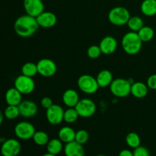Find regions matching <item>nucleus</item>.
<instances>
[{
    "label": "nucleus",
    "instance_id": "obj_1",
    "mask_svg": "<svg viewBox=\"0 0 156 156\" xmlns=\"http://www.w3.org/2000/svg\"><path fill=\"white\" fill-rule=\"evenodd\" d=\"M39 28V25L35 17L23 15L18 17L14 24L15 31L21 37H29L34 34Z\"/></svg>",
    "mask_w": 156,
    "mask_h": 156
},
{
    "label": "nucleus",
    "instance_id": "obj_2",
    "mask_svg": "<svg viewBox=\"0 0 156 156\" xmlns=\"http://www.w3.org/2000/svg\"><path fill=\"white\" fill-rule=\"evenodd\" d=\"M121 44L125 53L129 55H136L141 50L143 41L140 38L137 32L130 30L123 35Z\"/></svg>",
    "mask_w": 156,
    "mask_h": 156
},
{
    "label": "nucleus",
    "instance_id": "obj_3",
    "mask_svg": "<svg viewBox=\"0 0 156 156\" xmlns=\"http://www.w3.org/2000/svg\"><path fill=\"white\" fill-rule=\"evenodd\" d=\"M131 17L129 10L123 6H117L111 9L108 13V20L116 26H123L127 24Z\"/></svg>",
    "mask_w": 156,
    "mask_h": 156
},
{
    "label": "nucleus",
    "instance_id": "obj_4",
    "mask_svg": "<svg viewBox=\"0 0 156 156\" xmlns=\"http://www.w3.org/2000/svg\"><path fill=\"white\" fill-rule=\"evenodd\" d=\"M131 85L132 83L129 80L123 78H117L113 80L110 85V90L114 96L123 98L127 97L130 94Z\"/></svg>",
    "mask_w": 156,
    "mask_h": 156
},
{
    "label": "nucleus",
    "instance_id": "obj_5",
    "mask_svg": "<svg viewBox=\"0 0 156 156\" xmlns=\"http://www.w3.org/2000/svg\"><path fill=\"white\" fill-rule=\"evenodd\" d=\"M78 87L82 92L88 94H92L97 92L100 88L96 78L91 75L85 74L81 76L78 79Z\"/></svg>",
    "mask_w": 156,
    "mask_h": 156
},
{
    "label": "nucleus",
    "instance_id": "obj_6",
    "mask_svg": "<svg viewBox=\"0 0 156 156\" xmlns=\"http://www.w3.org/2000/svg\"><path fill=\"white\" fill-rule=\"evenodd\" d=\"M75 108L77 111L79 117L83 118L92 117L96 112L95 103L89 98L80 99Z\"/></svg>",
    "mask_w": 156,
    "mask_h": 156
},
{
    "label": "nucleus",
    "instance_id": "obj_7",
    "mask_svg": "<svg viewBox=\"0 0 156 156\" xmlns=\"http://www.w3.org/2000/svg\"><path fill=\"white\" fill-rule=\"evenodd\" d=\"M15 88L22 94H29L35 89V82L32 77L21 74L15 79Z\"/></svg>",
    "mask_w": 156,
    "mask_h": 156
},
{
    "label": "nucleus",
    "instance_id": "obj_8",
    "mask_svg": "<svg viewBox=\"0 0 156 156\" xmlns=\"http://www.w3.org/2000/svg\"><path fill=\"white\" fill-rule=\"evenodd\" d=\"M38 74L44 77H51L56 74L57 71V66L56 62L50 59L44 58L40 59L37 63Z\"/></svg>",
    "mask_w": 156,
    "mask_h": 156
},
{
    "label": "nucleus",
    "instance_id": "obj_9",
    "mask_svg": "<svg viewBox=\"0 0 156 156\" xmlns=\"http://www.w3.org/2000/svg\"><path fill=\"white\" fill-rule=\"evenodd\" d=\"M35 132L34 125L27 121L20 122L15 126V134L20 140H28L32 139Z\"/></svg>",
    "mask_w": 156,
    "mask_h": 156
},
{
    "label": "nucleus",
    "instance_id": "obj_10",
    "mask_svg": "<svg viewBox=\"0 0 156 156\" xmlns=\"http://www.w3.org/2000/svg\"><path fill=\"white\" fill-rule=\"evenodd\" d=\"M21 146L19 141L15 139L5 140L1 146V154L2 156H18L21 152Z\"/></svg>",
    "mask_w": 156,
    "mask_h": 156
},
{
    "label": "nucleus",
    "instance_id": "obj_11",
    "mask_svg": "<svg viewBox=\"0 0 156 156\" xmlns=\"http://www.w3.org/2000/svg\"><path fill=\"white\" fill-rule=\"evenodd\" d=\"M64 111H65L62 109V107L53 104L50 108L47 109L46 117L47 121L52 125L60 124L63 120Z\"/></svg>",
    "mask_w": 156,
    "mask_h": 156
},
{
    "label": "nucleus",
    "instance_id": "obj_12",
    "mask_svg": "<svg viewBox=\"0 0 156 156\" xmlns=\"http://www.w3.org/2000/svg\"><path fill=\"white\" fill-rule=\"evenodd\" d=\"M23 5L26 14L35 18L44 12V5L42 0H24Z\"/></svg>",
    "mask_w": 156,
    "mask_h": 156
},
{
    "label": "nucleus",
    "instance_id": "obj_13",
    "mask_svg": "<svg viewBox=\"0 0 156 156\" xmlns=\"http://www.w3.org/2000/svg\"><path fill=\"white\" fill-rule=\"evenodd\" d=\"M18 108H19L20 115L25 118L34 117L38 111L37 105H36V103L30 100L22 101L18 105Z\"/></svg>",
    "mask_w": 156,
    "mask_h": 156
},
{
    "label": "nucleus",
    "instance_id": "obj_14",
    "mask_svg": "<svg viewBox=\"0 0 156 156\" xmlns=\"http://www.w3.org/2000/svg\"><path fill=\"white\" fill-rule=\"evenodd\" d=\"M39 27L44 28H50L56 25L57 17L51 12H43L36 18Z\"/></svg>",
    "mask_w": 156,
    "mask_h": 156
},
{
    "label": "nucleus",
    "instance_id": "obj_15",
    "mask_svg": "<svg viewBox=\"0 0 156 156\" xmlns=\"http://www.w3.org/2000/svg\"><path fill=\"white\" fill-rule=\"evenodd\" d=\"M117 41L114 37L112 36H106L103 37L99 44L102 53L105 55H111L114 53L117 50Z\"/></svg>",
    "mask_w": 156,
    "mask_h": 156
},
{
    "label": "nucleus",
    "instance_id": "obj_16",
    "mask_svg": "<svg viewBox=\"0 0 156 156\" xmlns=\"http://www.w3.org/2000/svg\"><path fill=\"white\" fill-rule=\"evenodd\" d=\"M63 150L66 156H85V149L83 146L75 140L66 143Z\"/></svg>",
    "mask_w": 156,
    "mask_h": 156
},
{
    "label": "nucleus",
    "instance_id": "obj_17",
    "mask_svg": "<svg viewBox=\"0 0 156 156\" xmlns=\"http://www.w3.org/2000/svg\"><path fill=\"white\" fill-rule=\"evenodd\" d=\"M5 101L8 105L18 106L22 101V94L14 87L7 90L5 95Z\"/></svg>",
    "mask_w": 156,
    "mask_h": 156
},
{
    "label": "nucleus",
    "instance_id": "obj_18",
    "mask_svg": "<svg viewBox=\"0 0 156 156\" xmlns=\"http://www.w3.org/2000/svg\"><path fill=\"white\" fill-rule=\"evenodd\" d=\"M149 93V87L146 84L142 82H136L131 85L130 94L139 99L144 98Z\"/></svg>",
    "mask_w": 156,
    "mask_h": 156
},
{
    "label": "nucleus",
    "instance_id": "obj_19",
    "mask_svg": "<svg viewBox=\"0 0 156 156\" xmlns=\"http://www.w3.org/2000/svg\"><path fill=\"white\" fill-rule=\"evenodd\" d=\"M79 95L74 89H68L62 94V101L68 108H75L79 101Z\"/></svg>",
    "mask_w": 156,
    "mask_h": 156
},
{
    "label": "nucleus",
    "instance_id": "obj_20",
    "mask_svg": "<svg viewBox=\"0 0 156 156\" xmlns=\"http://www.w3.org/2000/svg\"><path fill=\"white\" fill-rule=\"evenodd\" d=\"M96 79L100 88H106L110 86L114 80L112 73L108 69H103L99 72Z\"/></svg>",
    "mask_w": 156,
    "mask_h": 156
},
{
    "label": "nucleus",
    "instance_id": "obj_21",
    "mask_svg": "<svg viewBox=\"0 0 156 156\" xmlns=\"http://www.w3.org/2000/svg\"><path fill=\"white\" fill-rule=\"evenodd\" d=\"M76 132L70 126H63L59 129L58 137L62 143H68L73 142L76 138Z\"/></svg>",
    "mask_w": 156,
    "mask_h": 156
},
{
    "label": "nucleus",
    "instance_id": "obj_22",
    "mask_svg": "<svg viewBox=\"0 0 156 156\" xmlns=\"http://www.w3.org/2000/svg\"><path fill=\"white\" fill-rule=\"evenodd\" d=\"M140 9L146 16H154L156 15V0H143Z\"/></svg>",
    "mask_w": 156,
    "mask_h": 156
},
{
    "label": "nucleus",
    "instance_id": "obj_23",
    "mask_svg": "<svg viewBox=\"0 0 156 156\" xmlns=\"http://www.w3.org/2000/svg\"><path fill=\"white\" fill-rule=\"evenodd\" d=\"M63 148L62 142L59 138L50 140L47 144V152L55 155H57L58 154L60 153Z\"/></svg>",
    "mask_w": 156,
    "mask_h": 156
},
{
    "label": "nucleus",
    "instance_id": "obj_24",
    "mask_svg": "<svg viewBox=\"0 0 156 156\" xmlns=\"http://www.w3.org/2000/svg\"><path fill=\"white\" fill-rule=\"evenodd\" d=\"M139 37L141 39V41L143 42H149L153 39L155 36V31L153 28H152L149 26H143L138 32Z\"/></svg>",
    "mask_w": 156,
    "mask_h": 156
},
{
    "label": "nucleus",
    "instance_id": "obj_25",
    "mask_svg": "<svg viewBox=\"0 0 156 156\" xmlns=\"http://www.w3.org/2000/svg\"><path fill=\"white\" fill-rule=\"evenodd\" d=\"M128 27L131 31L138 32L142 27L144 26L143 18L139 16H131L128 21L127 24Z\"/></svg>",
    "mask_w": 156,
    "mask_h": 156
},
{
    "label": "nucleus",
    "instance_id": "obj_26",
    "mask_svg": "<svg viewBox=\"0 0 156 156\" xmlns=\"http://www.w3.org/2000/svg\"><path fill=\"white\" fill-rule=\"evenodd\" d=\"M37 73V66L34 62H27L21 66V74L24 76L33 78Z\"/></svg>",
    "mask_w": 156,
    "mask_h": 156
},
{
    "label": "nucleus",
    "instance_id": "obj_27",
    "mask_svg": "<svg viewBox=\"0 0 156 156\" xmlns=\"http://www.w3.org/2000/svg\"><path fill=\"white\" fill-rule=\"evenodd\" d=\"M33 140L37 146H47L50 141L48 134L44 131H36L33 136Z\"/></svg>",
    "mask_w": 156,
    "mask_h": 156
},
{
    "label": "nucleus",
    "instance_id": "obj_28",
    "mask_svg": "<svg viewBox=\"0 0 156 156\" xmlns=\"http://www.w3.org/2000/svg\"><path fill=\"white\" fill-rule=\"evenodd\" d=\"M126 143L129 147L136 149L139 147L141 144V140L140 137L136 133L131 132L126 135Z\"/></svg>",
    "mask_w": 156,
    "mask_h": 156
},
{
    "label": "nucleus",
    "instance_id": "obj_29",
    "mask_svg": "<svg viewBox=\"0 0 156 156\" xmlns=\"http://www.w3.org/2000/svg\"><path fill=\"white\" fill-rule=\"evenodd\" d=\"M79 115L75 108H69L64 111L63 120L67 123H73L78 120Z\"/></svg>",
    "mask_w": 156,
    "mask_h": 156
},
{
    "label": "nucleus",
    "instance_id": "obj_30",
    "mask_svg": "<svg viewBox=\"0 0 156 156\" xmlns=\"http://www.w3.org/2000/svg\"><path fill=\"white\" fill-rule=\"evenodd\" d=\"M20 115L19 108L18 106L15 105H8L7 108L5 109L4 116L9 120H15Z\"/></svg>",
    "mask_w": 156,
    "mask_h": 156
},
{
    "label": "nucleus",
    "instance_id": "obj_31",
    "mask_svg": "<svg viewBox=\"0 0 156 156\" xmlns=\"http://www.w3.org/2000/svg\"><path fill=\"white\" fill-rule=\"evenodd\" d=\"M89 140V134L85 129H79L77 131L76 133V138H75V141L77 143H80V144L84 145L87 143Z\"/></svg>",
    "mask_w": 156,
    "mask_h": 156
},
{
    "label": "nucleus",
    "instance_id": "obj_32",
    "mask_svg": "<svg viewBox=\"0 0 156 156\" xmlns=\"http://www.w3.org/2000/svg\"><path fill=\"white\" fill-rule=\"evenodd\" d=\"M102 53L99 45H91L87 50V55L91 59H97Z\"/></svg>",
    "mask_w": 156,
    "mask_h": 156
},
{
    "label": "nucleus",
    "instance_id": "obj_33",
    "mask_svg": "<svg viewBox=\"0 0 156 156\" xmlns=\"http://www.w3.org/2000/svg\"><path fill=\"white\" fill-rule=\"evenodd\" d=\"M133 156H150V152L147 148L140 146L134 149Z\"/></svg>",
    "mask_w": 156,
    "mask_h": 156
},
{
    "label": "nucleus",
    "instance_id": "obj_34",
    "mask_svg": "<svg viewBox=\"0 0 156 156\" xmlns=\"http://www.w3.org/2000/svg\"><path fill=\"white\" fill-rule=\"evenodd\" d=\"M149 88L152 90H156V74H153L149 76L147 79V83Z\"/></svg>",
    "mask_w": 156,
    "mask_h": 156
},
{
    "label": "nucleus",
    "instance_id": "obj_35",
    "mask_svg": "<svg viewBox=\"0 0 156 156\" xmlns=\"http://www.w3.org/2000/svg\"><path fill=\"white\" fill-rule=\"evenodd\" d=\"M41 106L43 107L44 108H45L46 110L48 109L49 108L52 106L53 105V101L49 97H44L41 101Z\"/></svg>",
    "mask_w": 156,
    "mask_h": 156
},
{
    "label": "nucleus",
    "instance_id": "obj_36",
    "mask_svg": "<svg viewBox=\"0 0 156 156\" xmlns=\"http://www.w3.org/2000/svg\"><path fill=\"white\" fill-rule=\"evenodd\" d=\"M118 156H133V152L129 149H123L120 151Z\"/></svg>",
    "mask_w": 156,
    "mask_h": 156
},
{
    "label": "nucleus",
    "instance_id": "obj_37",
    "mask_svg": "<svg viewBox=\"0 0 156 156\" xmlns=\"http://www.w3.org/2000/svg\"><path fill=\"white\" fill-rule=\"evenodd\" d=\"M4 117H5L4 113H2L1 111H0V125L2 123L3 120H4Z\"/></svg>",
    "mask_w": 156,
    "mask_h": 156
},
{
    "label": "nucleus",
    "instance_id": "obj_38",
    "mask_svg": "<svg viewBox=\"0 0 156 156\" xmlns=\"http://www.w3.org/2000/svg\"><path fill=\"white\" fill-rule=\"evenodd\" d=\"M42 156H56V155H53V154H50V153H49V152H47V153L44 154V155H43Z\"/></svg>",
    "mask_w": 156,
    "mask_h": 156
},
{
    "label": "nucleus",
    "instance_id": "obj_39",
    "mask_svg": "<svg viewBox=\"0 0 156 156\" xmlns=\"http://www.w3.org/2000/svg\"><path fill=\"white\" fill-rule=\"evenodd\" d=\"M2 143V139L1 137H0V144H1Z\"/></svg>",
    "mask_w": 156,
    "mask_h": 156
},
{
    "label": "nucleus",
    "instance_id": "obj_40",
    "mask_svg": "<svg viewBox=\"0 0 156 156\" xmlns=\"http://www.w3.org/2000/svg\"><path fill=\"white\" fill-rule=\"evenodd\" d=\"M96 156H105V155H96Z\"/></svg>",
    "mask_w": 156,
    "mask_h": 156
}]
</instances>
